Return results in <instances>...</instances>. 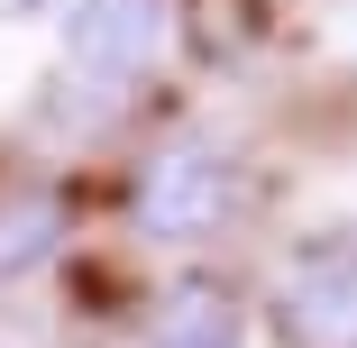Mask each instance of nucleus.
Segmentation results:
<instances>
[{"mask_svg":"<svg viewBox=\"0 0 357 348\" xmlns=\"http://www.w3.org/2000/svg\"><path fill=\"white\" fill-rule=\"evenodd\" d=\"M55 248H64V202L55 192H0V294H19Z\"/></svg>","mask_w":357,"mask_h":348,"instance_id":"5","label":"nucleus"},{"mask_svg":"<svg viewBox=\"0 0 357 348\" xmlns=\"http://www.w3.org/2000/svg\"><path fill=\"white\" fill-rule=\"evenodd\" d=\"M257 202V165L211 128H183L165 147H147V165L128 174V229L156 248H211L248 220Z\"/></svg>","mask_w":357,"mask_h":348,"instance_id":"1","label":"nucleus"},{"mask_svg":"<svg viewBox=\"0 0 357 348\" xmlns=\"http://www.w3.org/2000/svg\"><path fill=\"white\" fill-rule=\"evenodd\" d=\"M174 55V0H64V74L92 92H137Z\"/></svg>","mask_w":357,"mask_h":348,"instance_id":"3","label":"nucleus"},{"mask_svg":"<svg viewBox=\"0 0 357 348\" xmlns=\"http://www.w3.org/2000/svg\"><path fill=\"white\" fill-rule=\"evenodd\" d=\"M37 10H55V0H0V19H37Z\"/></svg>","mask_w":357,"mask_h":348,"instance_id":"6","label":"nucleus"},{"mask_svg":"<svg viewBox=\"0 0 357 348\" xmlns=\"http://www.w3.org/2000/svg\"><path fill=\"white\" fill-rule=\"evenodd\" d=\"M128 348H248V303L220 275H174L137 303Z\"/></svg>","mask_w":357,"mask_h":348,"instance_id":"4","label":"nucleus"},{"mask_svg":"<svg viewBox=\"0 0 357 348\" xmlns=\"http://www.w3.org/2000/svg\"><path fill=\"white\" fill-rule=\"evenodd\" d=\"M266 339L275 348H357V220L303 229L275 266L266 294Z\"/></svg>","mask_w":357,"mask_h":348,"instance_id":"2","label":"nucleus"}]
</instances>
